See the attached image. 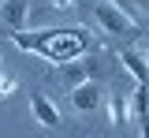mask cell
Listing matches in <instances>:
<instances>
[{
  "mask_svg": "<svg viewBox=\"0 0 149 138\" xmlns=\"http://www.w3.org/2000/svg\"><path fill=\"white\" fill-rule=\"evenodd\" d=\"M11 41L22 52L49 60V63H71L90 56L93 38L82 26H45V30H11Z\"/></svg>",
  "mask_w": 149,
  "mask_h": 138,
  "instance_id": "1",
  "label": "cell"
},
{
  "mask_svg": "<svg viewBox=\"0 0 149 138\" xmlns=\"http://www.w3.org/2000/svg\"><path fill=\"white\" fill-rule=\"evenodd\" d=\"M93 15H97V22H101V30L104 34H116V38H138L142 30H138V22H134V15H127L119 4H112V0H97V8H93Z\"/></svg>",
  "mask_w": 149,
  "mask_h": 138,
  "instance_id": "2",
  "label": "cell"
},
{
  "mask_svg": "<svg viewBox=\"0 0 149 138\" xmlns=\"http://www.w3.org/2000/svg\"><path fill=\"white\" fill-rule=\"evenodd\" d=\"M60 71H63V79H67V86H86V82H93V75H97V60L82 56V60H71V63H60Z\"/></svg>",
  "mask_w": 149,
  "mask_h": 138,
  "instance_id": "3",
  "label": "cell"
},
{
  "mask_svg": "<svg viewBox=\"0 0 149 138\" xmlns=\"http://www.w3.org/2000/svg\"><path fill=\"white\" fill-rule=\"evenodd\" d=\"M30 112H34V119L41 127H60V108L45 93H30Z\"/></svg>",
  "mask_w": 149,
  "mask_h": 138,
  "instance_id": "4",
  "label": "cell"
},
{
  "mask_svg": "<svg viewBox=\"0 0 149 138\" xmlns=\"http://www.w3.org/2000/svg\"><path fill=\"white\" fill-rule=\"evenodd\" d=\"M71 105L78 108V112H97V108H101V86H97V82L74 86L71 90Z\"/></svg>",
  "mask_w": 149,
  "mask_h": 138,
  "instance_id": "5",
  "label": "cell"
},
{
  "mask_svg": "<svg viewBox=\"0 0 149 138\" xmlns=\"http://www.w3.org/2000/svg\"><path fill=\"white\" fill-rule=\"evenodd\" d=\"M119 60H123V67H127V75H134V79L142 82V86H149V63L142 56H134L130 49H123L119 52Z\"/></svg>",
  "mask_w": 149,
  "mask_h": 138,
  "instance_id": "6",
  "label": "cell"
},
{
  "mask_svg": "<svg viewBox=\"0 0 149 138\" xmlns=\"http://www.w3.org/2000/svg\"><path fill=\"white\" fill-rule=\"evenodd\" d=\"M26 0H4V19L11 22V30H26Z\"/></svg>",
  "mask_w": 149,
  "mask_h": 138,
  "instance_id": "7",
  "label": "cell"
},
{
  "mask_svg": "<svg viewBox=\"0 0 149 138\" xmlns=\"http://www.w3.org/2000/svg\"><path fill=\"white\" fill-rule=\"evenodd\" d=\"M130 116L149 119V86H142V82H138V90H134V97H130Z\"/></svg>",
  "mask_w": 149,
  "mask_h": 138,
  "instance_id": "8",
  "label": "cell"
},
{
  "mask_svg": "<svg viewBox=\"0 0 149 138\" xmlns=\"http://www.w3.org/2000/svg\"><path fill=\"white\" fill-rule=\"evenodd\" d=\"M127 116H130V105H127V101H123V97H108V123H112V127H119Z\"/></svg>",
  "mask_w": 149,
  "mask_h": 138,
  "instance_id": "9",
  "label": "cell"
},
{
  "mask_svg": "<svg viewBox=\"0 0 149 138\" xmlns=\"http://www.w3.org/2000/svg\"><path fill=\"white\" fill-rule=\"evenodd\" d=\"M8 93H15V79L8 71H0V97H8Z\"/></svg>",
  "mask_w": 149,
  "mask_h": 138,
  "instance_id": "10",
  "label": "cell"
},
{
  "mask_svg": "<svg viewBox=\"0 0 149 138\" xmlns=\"http://www.w3.org/2000/svg\"><path fill=\"white\" fill-rule=\"evenodd\" d=\"M49 4H52V8H56V11H67V8H71V4H74V0H49Z\"/></svg>",
  "mask_w": 149,
  "mask_h": 138,
  "instance_id": "11",
  "label": "cell"
},
{
  "mask_svg": "<svg viewBox=\"0 0 149 138\" xmlns=\"http://www.w3.org/2000/svg\"><path fill=\"white\" fill-rule=\"evenodd\" d=\"M142 123V138H149V119H138Z\"/></svg>",
  "mask_w": 149,
  "mask_h": 138,
  "instance_id": "12",
  "label": "cell"
},
{
  "mask_svg": "<svg viewBox=\"0 0 149 138\" xmlns=\"http://www.w3.org/2000/svg\"><path fill=\"white\" fill-rule=\"evenodd\" d=\"M146 63H149V52H146Z\"/></svg>",
  "mask_w": 149,
  "mask_h": 138,
  "instance_id": "13",
  "label": "cell"
},
{
  "mask_svg": "<svg viewBox=\"0 0 149 138\" xmlns=\"http://www.w3.org/2000/svg\"><path fill=\"white\" fill-rule=\"evenodd\" d=\"M0 4H4V0H0Z\"/></svg>",
  "mask_w": 149,
  "mask_h": 138,
  "instance_id": "14",
  "label": "cell"
},
{
  "mask_svg": "<svg viewBox=\"0 0 149 138\" xmlns=\"http://www.w3.org/2000/svg\"><path fill=\"white\" fill-rule=\"evenodd\" d=\"M146 4H149V0H146Z\"/></svg>",
  "mask_w": 149,
  "mask_h": 138,
  "instance_id": "15",
  "label": "cell"
}]
</instances>
